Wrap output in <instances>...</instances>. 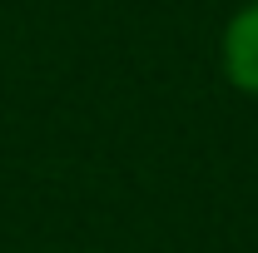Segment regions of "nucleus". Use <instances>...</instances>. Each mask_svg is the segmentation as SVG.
<instances>
[{"mask_svg":"<svg viewBox=\"0 0 258 253\" xmlns=\"http://www.w3.org/2000/svg\"><path fill=\"white\" fill-rule=\"evenodd\" d=\"M219 70L238 95L258 99V0H243L219 35Z\"/></svg>","mask_w":258,"mask_h":253,"instance_id":"f257e3e1","label":"nucleus"}]
</instances>
